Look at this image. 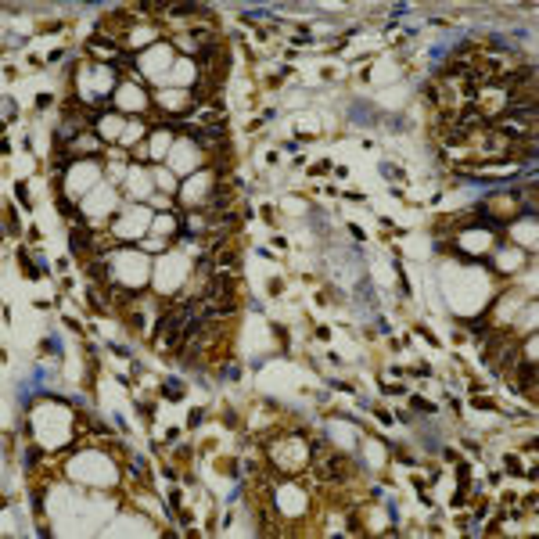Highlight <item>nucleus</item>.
<instances>
[{
    "mask_svg": "<svg viewBox=\"0 0 539 539\" xmlns=\"http://www.w3.org/2000/svg\"><path fill=\"white\" fill-rule=\"evenodd\" d=\"M360 309H363L367 317L378 313V291L371 285V277H360Z\"/></svg>",
    "mask_w": 539,
    "mask_h": 539,
    "instance_id": "nucleus-2",
    "label": "nucleus"
},
{
    "mask_svg": "<svg viewBox=\"0 0 539 539\" xmlns=\"http://www.w3.org/2000/svg\"><path fill=\"white\" fill-rule=\"evenodd\" d=\"M349 119L356 122V126H374V122H378V111H374V105H371V101H352Z\"/></svg>",
    "mask_w": 539,
    "mask_h": 539,
    "instance_id": "nucleus-1",
    "label": "nucleus"
}]
</instances>
